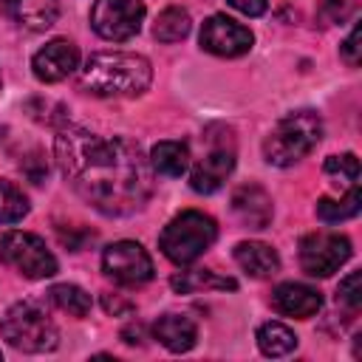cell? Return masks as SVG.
<instances>
[{
    "mask_svg": "<svg viewBox=\"0 0 362 362\" xmlns=\"http://www.w3.org/2000/svg\"><path fill=\"white\" fill-rule=\"evenodd\" d=\"M351 257V240L339 232H311L300 240V266L311 277H331Z\"/></svg>",
    "mask_w": 362,
    "mask_h": 362,
    "instance_id": "obj_7",
    "label": "cell"
},
{
    "mask_svg": "<svg viewBox=\"0 0 362 362\" xmlns=\"http://www.w3.org/2000/svg\"><path fill=\"white\" fill-rule=\"evenodd\" d=\"M189 28H192L189 11L181 8V6H170V8H164V11L156 17V23H153V37H156L158 42H178V40H184V37L189 34Z\"/></svg>",
    "mask_w": 362,
    "mask_h": 362,
    "instance_id": "obj_20",
    "label": "cell"
},
{
    "mask_svg": "<svg viewBox=\"0 0 362 362\" xmlns=\"http://www.w3.org/2000/svg\"><path fill=\"white\" fill-rule=\"evenodd\" d=\"M48 300L59 308V311H68L71 317H85L90 311V294L74 283H57L48 288Z\"/></svg>",
    "mask_w": 362,
    "mask_h": 362,
    "instance_id": "obj_22",
    "label": "cell"
},
{
    "mask_svg": "<svg viewBox=\"0 0 362 362\" xmlns=\"http://www.w3.org/2000/svg\"><path fill=\"white\" fill-rule=\"evenodd\" d=\"M144 23L141 0H96L90 8V25L99 37L122 42L139 34Z\"/></svg>",
    "mask_w": 362,
    "mask_h": 362,
    "instance_id": "obj_8",
    "label": "cell"
},
{
    "mask_svg": "<svg viewBox=\"0 0 362 362\" xmlns=\"http://www.w3.org/2000/svg\"><path fill=\"white\" fill-rule=\"evenodd\" d=\"M232 170H235V150L226 147V144H218V147H212V150L192 167V173H189V187H192L195 192L209 195V192H215V189L223 187V181L229 178Z\"/></svg>",
    "mask_w": 362,
    "mask_h": 362,
    "instance_id": "obj_12",
    "label": "cell"
},
{
    "mask_svg": "<svg viewBox=\"0 0 362 362\" xmlns=\"http://www.w3.org/2000/svg\"><path fill=\"white\" fill-rule=\"evenodd\" d=\"M102 269L110 280L122 286H141L153 277V260L147 249L136 240H116L102 252Z\"/></svg>",
    "mask_w": 362,
    "mask_h": 362,
    "instance_id": "obj_9",
    "label": "cell"
},
{
    "mask_svg": "<svg viewBox=\"0 0 362 362\" xmlns=\"http://www.w3.org/2000/svg\"><path fill=\"white\" fill-rule=\"evenodd\" d=\"M122 339H124L127 345H141V339H144V325L130 322V325L122 331Z\"/></svg>",
    "mask_w": 362,
    "mask_h": 362,
    "instance_id": "obj_30",
    "label": "cell"
},
{
    "mask_svg": "<svg viewBox=\"0 0 362 362\" xmlns=\"http://www.w3.org/2000/svg\"><path fill=\"white\" fill-rule=\"evenodd\" d=\"M215 238H218V226L209 215L198 209H184L164 226L158 246L167 260H173L175 266H187L198 260L215 243Z\"/></svg>",
    "mask_w": 362,
    "mask_h": 362,
    "instance_id": "obj_5",
    "label": "cell"
},
{
    "mask_svg": "<svg viewBox=\"0 0 362 362\" xmlns=\"http://www.w3.org/2000/svg\"><path fill=\"white\" fill-rule=\"evenodd\" d=\"M229 6L238 8V11H243V14H249V17H260L266 11L269 0H229Z\"/></svg>",
    "mask_w": 362,
    "mask_h": 362,
    "instance_id": "obj_29",
    "label": "cell"
},
{
    "mask_svg": "<svg viewBox=\"0 0 362 362\" xmlns=\"http://www.w3.org/2000/svg\"><path fill=\"white\" fill-rule=\"evenodd\" d=\"M170 286L181 294H189V291H201V288H238V280L232 277H223L212 269H192V272H178L173 274Z\"/></svg>",
    "mask_w": 362,
    "mask_h": 362,
    "instance_id": "obj_19",
    "label": "cell"
},
{
    "mask_svg": "<svg viewBox=\"0 0 362 362\" xmlns=\"http://www.w3.org/2000/svg\"><path fill=\"white\" fill-rule=\"evenodd\" d=\"M0 334L11 348L25 354H45V351H54L59 342V331L54 320L34 300L14 303L0 320Z\"/></svg>",
    "mask_w": 362,
    "mask_h": 362,
    "instance_id": "obj_4",
    "label": "cell"
},
{
    "mask_svg": "<svg viewBox=\"0 0 362 362\" xmlns=\"http://www.w3.org/2000/svg\"><path fill=\"white\" fill-rule=\"evenodd\" d=\"M322 136V119L314 110H294L283 116L263 141V156L274 167H291L305 158Z\"/></svg>",
    "mask_w": 362,
    "mask_h": 362,
    "instance_id": "obj_3",
    "label": "cell"
},
{
    "mask_svg": "<svg viewBox=\"0 0 362 362\" xmlns=\"http://www.w3.org/2000/svg\"><path fill=\"white\" fill-rule=\"evenodd\" d=\"M257 348L266 356H286L297 348V337L283 322H263L257 328Z\"/></svg>",
    "mask_w": 362,
    "mask_h": 362,
    "instance_id": "obj_21",
    "label": "cell"
},
{
    "mask_svg": "<svg viewBox=\"0 0 362 362\" xmlns=\"http://www.w3.org/2000/svg\"><path fill=\"white\" fill-rule=\"evenodd\" d=\"M272 305L286 314V317H297V320H308L320 311L322 297L317 288L305 286V283H280L272 291Z\"/></svg>",
    "mask_w": 362,
    "mask_h": 362,
    "instance_id": "obj_14",
    "label": "cell"
},
{
    "mask_svg": "<svg viewBox=\"0 0 362 362\" xmlns=\"http://www.w3.org/2000/svg\"><path fill=\"white\" fill-rule=\"evenodd\" d=\"M337 300H339L342 305H348L351 311H356V308L362 305V274H359V272H351V274L339 283Z\"/></svg>",
    "mask_w": 362,
    "mask_h": 362,
    "instance_id": "obj_26",
    "label": "cell"
},
{
    "mask_svg": "<svg viewBox=\"0 0 362 362\" xmlns=\"http://www.w3.org/2000/svg\"><path fill=\"white\" fill-rule=\"evenodd\" d=\"M150 167H153V173L178 178L189 167V147L184 141H158L150 150Z\"/></svg>",
    "mask_w": 362,
    "mask_h": 362,
    "instance_id": "obj_18",
    "label": "cell"
},
{
    "mask_svg": "<svg viewBox=\"0 0 362 362\" xmlns=\"http://www.w3.org/2000/svg\"><path fill=\"white\" fill-rule=\"evenodd\" d=\"M102 305H105V311L113 314V317H122V314H130V311H133V303H130V300H122L119 294H105V297H102Z\"/></svg>",
    "mask_w": 362,
    "mask_h": 362,
    "instance_id": "obj_28",
    "label": "cell"
},
{
    "mask_svg": "<svg viewBox=\"0 0 362 362\" xmlns=\"http://www.w3.org/2000/svg\"><path fill=\"white\" fill-rule=\"evenodd\" d=\"M325 175L345 192L359 189V158L354 153H342V156H328L322 164Z\"/></svg>",
    "mask_w": 362,
    "mask_h": 362,
    "instance_id": "obj_23",
    "label": "cell"
},
{
    "mask_svg": "<svg viewBox=\"0 0 362 362\" xmlns=\"http://www.w3.org/2000/svg\"><path fill=\"white\" fill-rule=\"evenodd\" d=\"M232 212L246 229H266L274 215L272 195L260 184H243L232 192Z\"/></svg>",
    "mask_w": 362,
    "mask_h": 362,
    "instance_id": "obj_13",
    "label": "cell"
},
{
    "mask_svg": "<svg viewBox=\"0 0 362 362\" xmlns=\"http://www.w3.org/2000/svg\"><path fill=\"white\" fill-rule=\"evenodd\" d=\"M0 260L28 280H45L57 274V257L45 246V240L34 232H3L0 235Z\"/></svg>",
    "mask_w": 362,
    "mask_h": 362,
    "instance_id": "obj_6",
    "label": "cell"
},
{
    "mask_svg": "<svg viewBox=\"0 0 362 362\" xmlns=\"http://www.w3.org/2000/svg\"><path fill=\"white\" fill-rule=\"evenodd\" d=\"M54 156L74 192L105 215L139 212L153 195L156 173L130 139L65 124L54 139Z\"/></svg>",
    "mask_w": 362,
    "mask_h": 362,
    "instance_id": "obj_1",
    "label": "cell"
},
{
    "mask_svg": "<svg viewBox=\"0 0 362 362\" xmlns=\"http://www.w3.org/2000/svg\"><path fill=\"white\" fill-rule=\"evenodd\" d=\"M153 337L173 354H184L195 345L198 328L187 314H164L153 322Z\"/></svg>",
    "mask_w": 362,
    "mask_h": 362,
    "instance_id": "obj_16",
    "label": "cell"
},
{
    "mask_svg": "<svg viewBox=\"0 0 362 362\" xmlns=\"http://www.w3.org/2000/svg\"><path fill=\"white\" fill-rule=\"evenodd\" d=\"M252 42V31L226 14H212L201 25V48L215 57H243Z\"/></svg>",
    "mask_w": 362,
    "mask_h": 362,
    "instance_id": "obj_10",
    "label": "cell"
},
{
    "mask_svg": "<svg viewBox=\"0 0 362 362\" xmlns=\"http://www.w3.org/2000/svg\"><path fill=\"white\" fill-rule=\"evenodd\" d=\"M235 260H238V266L249 277H257V280H266V277H272V274L280 272L277 252L269 243H260V240H243V243H238L235 246Z\"/></svg>",
    "mask_w": 362,
    "mask_h": 362,
    "instance_id": "obj_17",
    "label": "cell"
},
{
    "mask_svg": "<svg viewBox=\"0 0 362 362\" xmlns=\"http://www.w3.org/2000/svg\"><path fill=\"white\" fill-rule=\"evenodd\" d=\"M6 14L28 28V31H45L57 23V14H59V0H0Z\"/></svg>",
    "mask_w": 362,
    "mask_h": 362,
    "instance_id": "obj_15",
    "label": "cell"
},
{
    "mask_svg": "<svg viewBox=\"0 0 362 362\" xmlns=\"http://www.w3.org/2000/svg\"><path fill=\"white\" fill-rule=\"evenodd\" d=\"M31 68L40 82H59L79 68V48L71 40H51L34 54Z\"/></svg>",
    "mask_w": 362,
    "mask_h": 362,
    "instance_id": "obj_11",
    "label": "cell"
},
{
    "mask_svg": "<svg viewBox=\"0 0 362 362\" xmlns=\"http://www.w3.org/2000/svg\"><path fill=\"white\" fill-rule=\"evenodd\" d=\"M359 204H362L359 189L345 192V198H320L317 201V218L325 223H339V221L354 218L359 212Z\"/></svg>",
    "mask_w": 362,
    "mask_h": 362,
    "instance_id": "obj_24",
    "label": "cell"
},
{
    "mask_svg": "<svg viewBox=\"0 0 362 362\" xmlns=\"http://www.w3.org/2000/svg\"><path fill=\"white\" fill-rule=\"evenodd\" d=\"M150 82L153 68L147 57L130 51H99L76 68V85L90 96H139Z\"/></svg>",
    "mask_w": 362,
    "mask_h": 362,
    "instance_id": "obj_2",
    "label": "cell"
},
{
    "mask_svg": "<svg viewBox=\"0 0 362 362\" xmlns=\"http://www.w3.org/2000/svg\"><path fill=\"white\" fill-rule=\"evenodd\" d=\"M339 54H342V59H345L351 68H356V65H359V59H362V54H359V23H356V25L351 28V34L345 37V42H342Z\"/></svg>",
    "mask_w": 362,
    "mask_h": 362,
    "instance_id": "obj_27",
    "label": "cell"
},
{
    "mask_svg": "<svg viewBox=\"0 0 362 362\" xmlns=\"http://www.w3.org/2000/svg\"><path fill=\"white\" fill-rule=\"evenodd\" d=\"M28 215V198L23 189L6 178H0V223H17Z\"/></svg>",
    "mask_w": 362,
    "mask_h": 362,
    "instance_id": "obj_25",
    "label": "cell"
},
{
    "mask_svg": "<svg viewBox=\"0 0 362 362\" xmlns=\"http://www.w3.org/2000/svg\"><path fill=\"white\" fill-rule=\"evenodd\" d=\"M325 11H328V20H331V23H337V20L345 14V8H342L339 0H325Z\"/></svg>",
    "mask_w": 362,
    "mask_h": 362,
    "instance_id": "obj_31",
    "label": "cell"
}]
</instances>
